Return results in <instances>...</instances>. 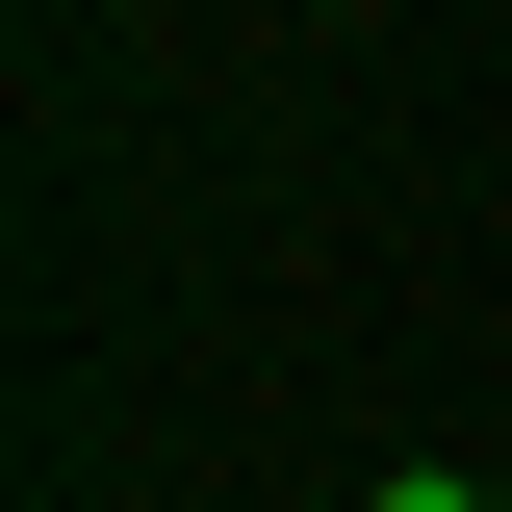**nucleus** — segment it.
<instances>
[{
	"label": "nucleus",
	"instance_id": "1",
	"mask_svg": "<svg viewBox=\"0 0 512 512\" xmlns=\"http://www.w3.org/2000/svg\"><path fill=\"white\" fill-rule=\"evenodd\" d=\"M359 512H512V487H359Z\"/></svg>",
	"mask_w": 512,
	"mask_h": 512
}]
</instances>
